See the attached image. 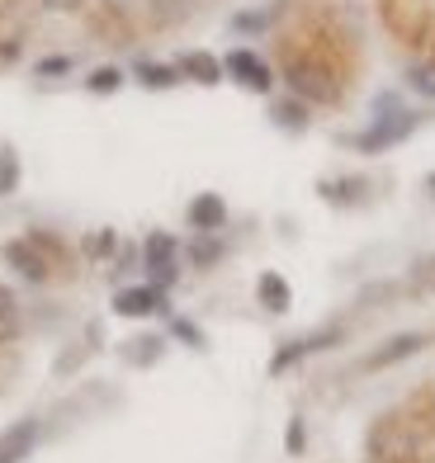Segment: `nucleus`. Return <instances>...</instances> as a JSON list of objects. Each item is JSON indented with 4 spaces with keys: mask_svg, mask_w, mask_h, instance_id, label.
<instances>
[{
    "mask_svg": "<svg viewBox=\"0 0 435 463\" xmlns=\"http://www.w3.org/2000/svg\"><path fill=\"white\" fill-rule=\"evenodd\" d=\"M284 80L303 104H336L341 99V76L317 52H288L284 57Z\"/></svg>",
    "mask_w": 435,
    "mask_h": 463,
    "instance_id": "f257e3e1",
    "label": "nucleus"
},
{
    "mask_svg": "<svg viewBox=\"0 0 435 463\" xmlns=\"http://www.w3.org/2000/svg\"><path fill=\"white\" fill-rule=\"evenodd\" d=\"M411 133H417V114H383V118H374V128H364L360 137H355V146L360 152H383V146H398V142H407Z\"/></svg>",
    "mask_w": 435,
    "mask_h": 463,
    "instance_id": "f03ea898",
    "label": "nucleus"
},
{
    "mask_svg": "<svg viewBox=\"0 0 435 463\" xmlns=\"http://www.w3.org/2000/svg\"><path fill=\"white\" fill-rule=\"evenodd\" d=\"M222 76H232L237 86L256 90V95H265V90L275 86V71L265 67V61H260L251 48H237V52H227V61H222Z\"/></svg>",
    "mask_w": 435,
    "mask_h": 463,
    "instance_id": "7ed1b4c3",
    "label": "nucleus"
},
{
    "mask_svg": "<svg viewBox=\"0 0 435 463\" xmlns=\"http://www.w3.org/2000/svg\"><path fill=\"white\" fill-rule=\"evenodd\" d=\"M341 341V326H322V331H307L298 335V341H288L275 360H270V373H284V369H294L298 360H307V354H317V350H331Z\"/></svg>",
    "mask_w": 435,
    "mask_h": 463,
    "instance_id": "20e7f679",
    "label": "nucleus"
},
{
    "mask_svg": "<svg viewBox=\"0 0 435 463\" xmlns=\"http://www.w3.org/2000/svg\"><path fill=\"white\" fill-rule=\"evenodd\" d=\"M426 341H430V335H421V331H402V335H392V341H383L374 354H364L360 369L374 373V369H388V364H402V360H411V354H421Z\"/></svg>",
    "mask_w": 435,
    "mask_h": 463,
    "instance_id": "39448f33",
    "label": "nucleus"
},
{
    "mask_svg": "<svg viewBox=\"0 0 435 463\" xmlns=\"http://www.w3.org/2000/svg\"><path fill=\"white\" fill-rule=\"evenodd\" d=\"M142 260H147V275H152L156 288H171L175 284V237L152 232L147 246H142Z\"/></svg>",
    "mask_w": 435,
    "mask_h": 463,
    "instance_id": "423d86ee",
    "label": "nucleus"
},
{
    "mask_svg": "<svg viewBox=\"0 0 435 463\" xmlns=\"http://www.w3.org/2000/svg\"><path fill=\"white\" fill-rule=\"evenodd\" d=\"M388 24L402 38H421L430 24V0H388Z\"/></svg>",
    "mask_w": 435,
    "mask_h": 463,
    "instance_id": "0eeeda50",
    "label": "nucleus"
},
{
    "mask_svg": "<svg viewBox=\"0 0 435 463\" xmlns=\"http://www.w3.org/2000/svg\"><path fill=\"white\" fill-rule=\"evenodd\" d=\"M5 260H10L24 279H33V284H43V279H48V269H52L33 237H29V241H5Z\"/></svg>",
    "mask_w": 435,
    "mask_h": 463,
    "instance_id": "6e6552de",
    "label": "nucleus"
},
{
    "mask_svg": "<svg viewBox=\"0 0 435 463\" xmlns=\"http://www.w3.org/2000/svg\"><path fill=\"white\" fill-rule=\"evenodd\" d=\"M114 312L118 317H147V312H165V298L156 284H137V288H123L114 298Z\"/></svg>",
    "mask_w": 435,
    "mask_h": 463,
    "instance_id": "1a4fd4ad",
    "label": "nucleus"
},
{
    "mask_svg": "<svg viewBox=\"0 0 435 463\" xmlns=\"http://www.w3.org/2000/svg\"><path fill=\"white\" fill-rule=\"evenodd\" d=\"M256 298L265 312H288L294 307V288H288L284 275H275V269H265V275L256 279Z\"/></svg>",
    "mask_w": 435,
    "mask_h": 463,
    "instance_id": "9d476101",
    "label": "nucleus"
},
{
    "mask_svg": "<svg viewBox=\"0 0 435 463\" xmlns=\"http://www.w3.org/2000/svg\"><path fill=\"white\" fill-rule=\"evenodd\" d=\"M33 445H38V420H19L0 435V463H19Z\"/></svg>",
    "mask_w": 435,
    "mask_h": 463,
    "instance_id": "9b49d317",
    "label": "nucleus"
},
{
    "mask_svg": "<svg viewBox=\"0 0 435 463\" xmlns=\"http://www.w3.org/2000/svg\"><path fill=\"white\" fill-rule=\"evenodd\" d=\"M190 227L194 232H222L227 227V203L218 194H199L190 203Z\"/></svg>",
    "mask_w": 435,
    "mask_h": 463,
    "instance_id": "f8f14e48",
    "label": "nucleus"
},
{
    "mask_svg": "<svg viewBox=\"0 0 435 463\" xmlns=\"http://www.w3.org/2000/svg\"><path fill=\"white\" fill-rule=\"evenodd\" d=\"M194 5L199 0H147V19L156 29H175V24H184V19L194 14Z\"/></svg>",
    "mask_w": 435,
    "mask_h": 463,
    "instance_id": "ddd939ff",
    "label": "nucleus"
},
{
    "mask_svg": "<svg viewBox=\"0 0 435 463\" xmlns=\"http://www.w3.org/2000/svg\"><path fill=\"white\" fill-rule=\"evenodd\" d=\"M24 335V307L10 288H0V345H14Z\"/></svg>",
    "mask_w": 435,
    "mask_h": 463,
    "instance_id": "4468645a",
    "label": "nucleus"
},
{
    "mask_svg": "<svg viewBox=\"0 0 435 463\" xmlns=\"http://www.w3.org/2000/svg\"><path fill=\"white\" fill-rule=\"evenodd\" d=\"M180 76L199 80V86H218V80H222V61L209 57V52H184L180 57Z\"/></svg>",
    "mask_w": 435,
    "mask_h": 463,
    "instance_id": "2eb2a0df",
    "label": "nucleus"
},
{
    "mask_svg": "<svg viewBox=\"0 0 435 463\" xmlns=\"http://www.w3.org/2000/svg\"><path fill=\"white\" fill-rule=\"evenodd\" d=\"M137 80L147 90H171V86H180V67H165V61H137Z\"/></svg>",
    "mask_w": 435,
    "mask_h": 463,
    "instance_id": "dca6fc26",
    "label": "nucleus"
},
{
    "mask_svg": "<svg viewBox=\"0 0 435 463\" xmlns=\"http://www.w3.org/2000/svg\"><path fill=\"white\" fill-rule=\"evenodd\" d=\"M275 123L279 128H288V133H303L307 128V104L294 95V99H279L275 104Z\"/></svg>",
    "mask_w": 435,
    "mask_h": 463,
    "instance_id": "f3484780",
    "label": "nucleus"
},
{
    "mask_svg": "<svg viewBox=\"0 0 435 463\" xmlns=\"http://www.w3.org/2000/svg\"><path fill=\"white\" fill-rule=\"evenodd\" d=\"M190 260H194L199 269H213V265L222 260V241H218V232H199V241L190 246Z\"/></svg>",
    "mask_w": 435,
    "mask_h": 463,
    "instance_id": "a211bd4d",
    "label": "nucleus"
},
{
    "mask_svg": "<svg viewBox=\"0 0 435 463\" xmlns=\"http://www.w3.org/2000/svg\"><path fill=\"white\" fill-rule=\"evenodd\" d=\"M407 86L421 99H435V61H417V67L407 71Z\"/></svg>",
    "mask_w": 435,
    "mask_h": 463,
    "instance_id": "6ab92c4d",
    "label": "nucleus"
},
{
    "mask_svg": "<svg viewBox=\"0 0 435 463\" xmlns=\"http://www.w3.org/2000/svg\"><path fill=\"white\" fill-rule=\"evenodd\" d=\"M118 86H123V71H118V67H95L90 80H86L90 95H114Z\"/></svg>",
    "mask_w": 435,
    "mask_h": 463,
    "instance_id": "aec40b11",
    "label": "nucleus"
},
{
    "mask_svg": "<svg viewBox=\"0 0 435 463\" xmlns=\"http://www.w3.org/2000/svg\"><path fill=\"white\" fill-rule=\"evenodd\" d=\"M14 184H19V156L10 146H0V194H14Z\"/></svg>",
    "mask_w": 435,
    "mask_h": 463,
    "instance_id": "412c9836",
    "label": "nucleus"
},
{
    "mask_svg": "<svg viewBox=\"0 0 435 463\" xmlns=\"http://www.w3.org/2000/svg\"><path fill=\"white\" fill-rule=\"evenodd\" d=\"M360 189H364V180H331V184H322V194L336 203H350V199H360Z\"/></svg>",
    "mask_w": 435,
    "mask_h": 463,
    "instance_id": "4be33fe9",
    "label": "nucleus"
},
{
    "mask_svg": "<svg viewBox=\"0 0 435 463\" xmlns=\"http://www.w3.org/2000/svg\"><path fill=\"white\" fill-rule=\"evenodd\" d=\"M133 345H137V350L128 354V360H133V364H152L156 354H161V345H165V341H156V335H142V341H133Z\"/></svg>",
    "mask_w": 435,
    "mask_h": 463,
    "instance_id": "5701e85b",
    "label": "nucleus"
},
{
    "mask_svg": "<svg viewBox=\"0 0 435 463\" xmlns=\"http://www.w3.org/2000/svg\"><path fill=\"white\" fill-rule=\"evenodd\" d=\"M284 445H288V454H303V445H307V430H303V420H288V435H284Z\"/></svg>",
    "mask_w": 435,
    "mask_h": 463,
    "instance_id": "b1692460",
    "label": "nucleus"
},
{
    "mask_svg": "<svg viewBox=\"0 0 435 463\" xmlns=\"http://www.w3.org/2000/svg\"><path fill=\"white\" fill-rule=\"evenodd\" d=\"M71 71V57H43L38 61V76H67Z\"/></svg>",
    "mask_w": 435,
    "mask_h": 463,
    "instance_id": "393cba45",
    "label": "nucleus"
},
{
    "mask_svg": "<svg viewBox=\"0 0 435 463\" xmlns=\"http://www.w3.org/2000/svg\"><path fill=\"white\" fill-rule=\"evenodd\" d=\"M114 246H118V237H114V232H99L95 241H86V250H90V256H109Z\"/></svg>",
    "mask_w": 435,
    "mask_h": 463,
    "instance_id": "a878e982",
    "label": "nucleus"
},
{
    "mask_svg": "<svg viewBox=\"0 0 435 463\" xmlns=\"http://www.w3.org/2000/svg\"><path fill=\"white\" fill-rule=\"evenodd\" d=\"M38 5L52 10V14H76L80 5H86V0H38Z\"/></svg>",
    "mask_w": 435,
    "mask_h": 463,
    "instance_id": "bb28decb",
    "label": "nucleus"
},
{
    "mask_svg": "<svg viewBox=\"0 0 435 463\" xmlns=\"http://www.w3.org/2000/svg\"><path fill=\"white\" fill-rule=\"evenodd\" d=\"M232 24H237V29H246V33H251V29H265V24H270V14H237Z\"/></svg>",
    "mask_w": 435,
    "mask_h": 463,
    "instance_id": "cd10ccee",
    "label": "nucleus"
},
{
    "mask_svg": "<svg viewBox=\"0 0 435 463\" xmlns=\"http://www.w3.org/2000/svg\"><path fill=\"white\" fill-rule=\"evenodd\" d=\"M175 335H184V341H190V345H203V335L190 326V322H175Z\"/></svg>",
    "mask_w": 435,
    "mask_h": 463,
    "instance_id": "c85d7f7f",
    "label": "nucleus"
},
{
    "mask_svg": "<svg viewBox=\"0 0 435 463\" xmlns=\"http://www.w3.org/2000/svg\"><path fill=\"white\" fill-rule=\"evenodd\" d=\"M426 189H430V194H435V175H430V180H426Z\"/></svg>",
    "mask_w": 435,
    "mask_h": 463,
    "instance_id": "c756f323",
    "label": "nucleus"
}]
</instances>
